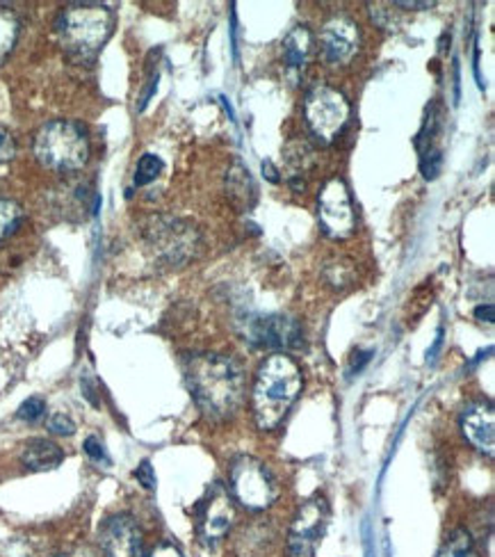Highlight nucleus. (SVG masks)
<instances>
[{
	"label": "nucleus",
	"instance_id": "2eb2a0df",
	"mask_svg": "<svg viewBox=\"0 0 495 557\" xmlns=\"http://www.w3.org/2000/svg\"><path fill=\"white\" fill-rule=\"evenodd\" d=\"M313 46H315L313 33L306 26H295L286 37H283L281 58L288 72H301V69L309 64L313 55Z\"/></svg>",
	"mask_w": 495,
	"mask_h": 557
},
{
	"label": "nucleus",
	"instance_id": "9b49d317",
	"mask_svg": "<svg viewBox=\"0 0 495 557\" xmlns=\"http://www.w3.org/2000/svg\"><path fill=\"white\" fill-rule=\"evenodd\" d=\"M359 49L361 33L357 21H351L349 16H334L324 23L320 33V51L329 64L345 66L359 53Z\"/></svg>",
	"mask_w": 495,
	"mask_h": 557
},
{
	"label": "nucleus",
	"instance_id": "f03ea898",
	"mask_svg": "<svg viewBox=\"0 0 495 557\" xmlns=\"http://www.w3.org/2000/svg\"><path fill=\"white\" fill-rule=\"evenodd\" d=\"M301 370L293 357L276 352L258 368L251 405L256 425L261 430H274L288 416L301 393Z\"/></svg>",
	"mask_w": 495,
	"mask_h": 557
},
{
	"label": "nucleus",
	"instance_id": "dca6fc26",
	"mask_svg": "<svg viewBox=\"0 0 495 557\" xmlns=\"http://www.w3.org/2000/svg\"><path fill=\"white\" fill-rule=\"evenodd\" d=\"M21 459L30 471H53L62 463L64 453L49 438H33L30 444H26V448H23Z\"/></svg>",
	"mask_w": 495,
	"mask_h": 557
},
{
	"label": "nucleus",
	"instance_id": "6ab92c4d",
	"mask_svg": "<svg viewBox=\"0 0 495 557\" xmlns=\"http://www.w3.org/2000/svg\"><path fill=\"white\" fill-rule=\"evenodd\" d=\"M436 557H480V555H478L475 544H473V540H470L468 532L455 530L450 540L443 544V548L438 550Z\"/></svg>",
	"mask_w": 495,
	"mask_h": 557
},
{
	"label": "nucleus",
	"instance_id": "412c9836",
	"mask_svg": "<svg viewBox=\"0 0 495 557\" xmlns=\"http://www.w3.org/2000/svg\"><path fill=\"white\" fill-rule=\"evenodd\" d=\"M164 170V162L156 156V153H145L137 162V170H135V185H149L153 183L160 172Z\"/></svg>",
	"mask_w": 495,
	"mask_h": 557
},
{
	"label": "nucleus",
	"instance_id": "39448f33",
	"mask_svg": "<svg viewBox=\"0 0 495 557\" xmlns=\"http://www.w3.org/2000/svg\"><path fill=\"white\" fill-rule=\"evenodd\" d=\"M231 492L243 507L261 512L279 498V482L261 459L243 455L231 467Z\"/></svg>",
	"mask_w": 495,
	"mask_h": 557
},
{
	"label": "nucleus",
	"instance_id": "1a4fd4ad",
	"mask_svg": "<svg viewBox=\"0 0 495 557\" xmlns=\"http://www.w3.org/2000/svg\"><path fill=\"white\" fill-rule=\"evenodd\" d=\"M197 517V535L201 544L215 546L220 544L235 521V505L224 484L215 482L206 492V496L195 507Z\"/></svg>",
	"mask_w": 495,
	"mask_h": 557
},
{
	"label": "nucleus",
	"instance_id": "7ed1b4c3",
	"mask_svg": "<svg viewBox=\"0 0 495 557\" xmlns=\"http://www.w3.org/2000/svg\"><path fill=\"white\" fill-rule=\"evenodd\" d=\"M114 30V14L106 5L76 3L60 12L55 33L62 49L76 60H91L103 49Z\"/></svg>",
	"mask_w": 495,
	"mask_h": 557
},
{
	"label": "nucleus",
	"instance_id": "4be33fe9",
	"mask_svg": "<svg viewBox=\"0 0 495 557\" xmlns=\"http://www.w3.org/2000/svg\"><path fill=\"white\" fill-rule=\"evenodd\" d=\"M420 170L424 178H436L441 174V165H443V153L438 147H430L420 151Z\"/></svg>",
	"mask_w": 495,
	"mask_h": 557
},
{
	"label": "nucleus",
	"instance_id": "ddd939ff",
	"mask_svg": "<svg viewBox=\"0 0 495 557\" xmlns=\"http://www.w3.org/2000/svg\"><path fill=\"white\" fill-rule=\"evenodd\" d=\"M247 341L258 347H276V350H293L304 341L301 327L286 315L256 318L247 327Z\"/></svg>",
	"mask_w": 495,
	"mask_h": 557
},
{
	"label": "nucleus",
	"instance_id": "a878e982",
	"mask_svg": "<svg viewBox=\"0 0 495 557\" xmlns=\"http://www.w3.org/2000/svg\"><path fill=\"white\" fill-rule=\"evenodd\" d=\"M135 478L139 480L141 486H145V490H156V473H153L151 461H141L135 471Z\"/></svg>",
	"mask_w": 495,
	"mask_h": 557
},
{
	"label": "nucleus",
	"instance_id": "393cba45",
	"mask_svg": "<svg viewBox=\"0 0 495 557\" xmlns=\"http://www.w3.org/2000/svg\"><path fill=\"white\" fill-rule=\"evenodd\" d=\"M49 430H51L53 434H60V436H71V434L76 432V425H74V421H71L69 416H64V413H55V416H51Z\"/></svg>",
	"mask_w": 495,
	"mask_h": 557
},
{
	"label": "nucleus",
	"instance_id": "c85d7f7f",
	"mask_svg": "<svg viewBox=\"0 0 495 557\" xmlns=\"http://www.w3.org/2000/svg\"><path fill=\"white\" fill-rule=\"evenodd\" d=\"M475 318L480 320V322H493L495 320V315H493V305H484V307H478L475 309Z\"/></svg>",
	"mask_w": 495,
	"mask_h": 557
},
{
	"label": "nucleus",
	"instance_id": "5701e85b",
	"mask_svg": "<svg viewBox=\"0 0 495 557\" xmlns=\"http://www.w3.org/2000/svg\"><path fill=\"white\" fill-rule=\"evenodd\" d=\"M85 453L94 463H103V467H110V455L106 446L101 444V438L97 436H87L85 438Z\"/></svg>",
	"mask_w": 495,
	"mask_h": 557
},
{
	"label": "nucleus",
	"instance_id": "2f4dec72",
	"mask_svg": "<svg viewBox=\"0 0 495 557\" xmlns=\"http://www.w3.org/2000/svg\"><path fill=\"white\" fill-rule=\"evenodd\" d=\"M263 172L268 174V178H270V181H279V178H276V170L272 168V162H270V160H268V162H263Z\"/></svg>",
	"mask_w": 495,
	"mask_h": 557
},
{
	"label": "nucleus",
	"instance_id": "6e6552de",
	"mask_svg": "<svg viewBox=\"0 0 495 557\" xmlns=\"http://www.w3.org/2000/svg\"><path fill=\"white\" fill-rule=\"evenodd\" d=\"M318 220L324 234L334 240H345L357 228V211L343 178H332L324 183L318 197Z\"/></svg>",
	"mask_w": 495,
	"mask_h": 557
},
{
	"label": "nucleus",
	"instance_id": "4468645a",
	"mask_svg": "<svg viewBox=\"0 0 495 557\" xmlns=\"http://www.w3.org/2000/svg\"><path fill=\"white\" fill-rule=\"evenodd\" d=\"M461 432L470 446L493 457L495 453V409L491 403H473L461 413Z\"/></svg>",
	"mask_w": 495,
	"mask_h": 557
},
{
	"label": "nucleus",
	"instance_id": "aec40b11",
	"mask_svg": "<svg viewBox=\"0 0 495 557\" xmlns=\"http://www.w3.org/2000/svg\"><path fill=\"white\" fill-rule=\"evenodd\" d=\"M23 222V208L16 201L0 199V243L8 240Z\"/></svg>",
	"mask_w": 495,
	"mask_h": 557
},
{
	"label": "nucleus",
	"instance_id": "f8f14e48",
	"mask_svg": "<svg viewBox=\"0 0 495 557\" xmlns=\"http://www.w3.org/2000/svg\"><path fill=\"white\" fill-rule=\"evenodd\" d=\"M106 557H145V535L131 515L110 517L99 532Z\"/></svg>",
	"mask_w": 495,
	"mask_h": 557
},
{
	"label": "nucleus",
	"instance_id": "a211bd4d",
	"mask_svg": "<svg viewBox=\"0 0 495 557\" xmlns=\"http://www.w3.org/2000/svg\"><path fill=\"white\" fill-rule=\"evenodd\" d=\"M18 37V18L12 10L0 8V64L12 53Z\"/></svg>",
	"mask_w": 495,
	"mask_h": 557
},
{
	"label": "nucleus",
	"instance_id": "cd10ccee",
	"mask_svg": "<svg viewBox=\"0 0 495 557\" xmlns=\"http://www.w3.org/2000/svg\"><path fill=\"white\" fill-rule=\"evenodd\" d=\"M149 557H185V555L181 553V548H178L176 544L162 542V544H158V546L149 553Z\"/></svg>",
	"mask_w": 495,
	"mask_h": 557
},
{
	"label": "nucleus",
	"instance_id": "0eeeda50",
	"mask_svg": "<svg viewBox=\"0 0 495 557\" xmlns=\"http://www.w3.org/2000/svg\"><path fill=\"white\" fill-rule=\"evenodd\" d=\"M145 238L162 265H183L199 249L195 226L176 218H153L145 228Z\"/></svg>",
	"mask_w": 495,
	"mask_h": 557
},
{
	"label": "nucleus",
	"instance_id": "c756f323",
	"mask_svg": "<svg viewBox=\"0 0 495 557\" xmlns=\"http://www.w3.org/2000/svg\"><path fill=\"white\" fill-rule=\"evenodd\" d=\"M58 557H101V555L97 550L83 546V548H74V550H69V553H62Z\"/></svg>",
	"mask_w": 495,
	"mask_h": 557
},
{
	"label": "nucleus",
	"instance_id": "b1692460",
	"mask_svg": "<svg viewBox=\"0 0 495 557\" xmlns=\"http://www.w3.org/2000/svg\"><path fill=\"white\" fill-rule=\"evenodd\" d=\"M46 411V403L41 398H28L18 407V418L21 421H28V423H37L39 418Z\"/></svg>",
	"mask_w": 495,
	"mask_h": 557
},
{
	"label": "nucleus",
	"instance_id": "9d476101",
	"mask_svg": "<svg viewBox=\"0 0 495 557\" xmlns=\"http://www.w3.org/2000/svg\"><path fill=\"white\" fill-rule=\"evenodd\" d=\"M329 525V505L322 496L306 500L293 519L288 535L290 557H313Z\"/></svg>",
	"mask_w": 495,
	"mask_h": 557
},
{
	"label": "nucleus",
	"instance_id": "20e7f679",
	"mask_svg": "<svg viewBox=\"0 0 495 557\" xmlns=\"http://www.w3.org/2000/svg\"><path fill=\"white\" fill-rule=\"evenodd\" d=\"M35 156L44 168L55 172L83 170L89 160L87 133L76 122H49L35 137Z\"/></svg>",
	"mask_w": 495,
	"mask_h": 557
},
{
	"label": "nucleus",
	"instance_id": "f257e3e1",
	"mask_svg": "<svg viewBox=\"0 0 495 557\" xmlns=\"http://www.w3.org/2000/svg\"><path fill=\"white\" fill-rule=\"evenodd\" d=\"M185 377L197 407L212 421H224L243 407L245 370L235 357L197 355L187 361Z\"/></svg>",
	"mask_w": 495,
	"mask_h": 557
},
{
	"label": "nucleus",
	"instance_id": "7c9ffc66",
	"mask_svg": "<svg viewBox=\"0 0 495 557\" xmlns=\"http://www.w3.org/2000/svg\"><path fill=\"white\" fill-rule=\"evenodd\" d=\"M397 8H407V10H430V8H434V3H395Z\"/></svg>",
	"mask_w": 495,
	"mask_h": 557
},
{
	"label": "nucleus",
	"instance_id": "bb28decb",
	"mask_svg": "<svg viewBox=\"0 0 495 557\" xmlns=\"http://www.w3.org/2000/svg\"><path fill=\"white\" fill-rule=\"evenodd\" d=\"M12 156H14V139L5 128H0V162L12 160Z\"/></svg>",
	"mask_w": 495,
	"mask_h": 557
},
{
	"label": "nucleus",
	"instance_id": "423d86ee",
	"mask_svg": "<svg viewBox=\"0 0 495 557\" xmlns=\"http://www.w3.org/2000/svg\"><path fill=\"white\" fill-rule=\"evenodd\" d=\"M304 120L313 137L332 145L349 120V103L332 85H315L304 99Z\"/></svg>",
	"mask_w": 495,
	"mask_h": 557
},
{
	"label": "nucleus",
	"instance_id": "f3484780",
	"mask_svg": "<svg viewBox=\"0 0 495 557\" xmlns=\"http://www.w3.org/2000/svg\"><path fill=\"white\" fill-rule=\"evenodd\" d=\"M226 195L235 206L243 208V211L251 208V203L256 199V188H253V181L249 176V170H245L243 165H235L226 174Z\"/></svg>",
	"mask_w": 495,
	"mask_h": 557
}]
</instances>
